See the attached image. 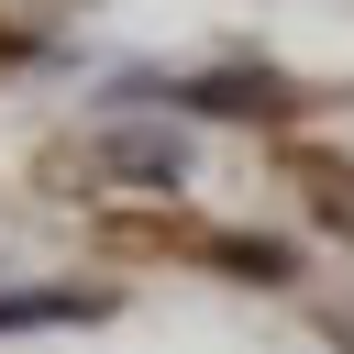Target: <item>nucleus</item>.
Here are the masks:
<instances>
[{"label": "nucleus", "mask_w": 354, "mask_h": 354, "mask_svg": "<svg viewBox=\"0 0 354 354\" xmlns=\"http://www.w3.org/2000/svg\"><path fill=\"white\" fill-rule=\"evenodd\" d=\"M77 310H100V299H77V288H55V299H0V321H77Z\"/></svg>", "instance_id": "f257e3e1"}]
</instances>
